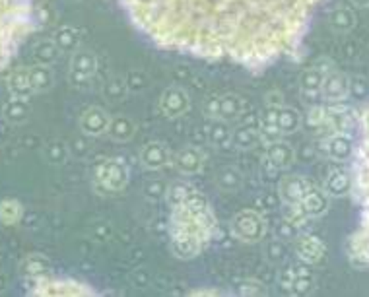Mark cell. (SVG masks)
<instances>
[{
    "instance_id": "cell-13",
    "label": "cell",
    "mask_w": 369,
    "mask_h": 297,
    "mask_svg": "<svg viewBox=\"0 0 369 297\" xmlns=\"http://www.w3.org/2000/svg\"><path fill=\"white\" fill-rule=\"evenodd\" d=\"M323 99L328 103H337V101H344L350 95V80L344 74H332L325 76V82H323Z\"/></svg>"
},
{
    "instance_id": "cell-15",
    "label": "cell",
    "mask_w": 369,
    "mask_h": 297,
    "mask_svg": "<svg viewBox=\"0 0 369 297\" xmlns=\"http://www.w3.org/2000/svg\"><path fill=\"white\" fill-rule=\"evenodd\" d=\"M311 187V183H307L304 177H286L280 183V197L286 204H297L302 202L307 189Z\"/></svg>"
},
{
    "instance_id": "cell-2",
    "label": "cell",
    "mask_w": 369,
    "mask_h": 297,
    "mask_svg": "<svg viewBox=\"0 0 369 297\" xmlns=\"http://www.w3.org/2000/svg\"><path fill=\"white\" fill-rule=\"evenodd\" d=\"M171 200V245L181 258L197 256L210 241L214 218L206 198L190 185L169 190Z\"/></svg>"
},
{
    "instance_id": "cell-1",
    "label": "cell",
    "mask_w": 369,
    "mask_h": 297,
    "mask_svg": "<svg viewBox=\"0 0 369 297\" xmlns=\"http://www.w3.org/2000/svg\"><path fill=\"white\" fill-rule=\"evenodd\" d=\"M152 43L263 68L294 53L325 0H115Z\"/></svg>"
},
{
    "instance_id": "cell-6",
    "label": "cell",
    "mask_w": 369,
    "mask_h": 297,
    "mask_svg": "<svg viewBox=\"0 0 369 297\" xmlns=\"http://www.w3.org/2000/svg\"><path fill=\"white\" fill-rule=\"evenodd\" d=\"M231 230L235 233V237L241 241H261L264 237V231H266V222L261 214H257L254 210H245V212H239L233 218L231 223Z\"/></svg>"
},
{
    "instance_id": "cell-4",
    "label": "cell",
    "mask_w": 369,
    "mask_h": 297,
    "mask_svg": "<svg viewBox=\"0 0 369 297\" xmlns=\"http://www.w3.org/2000/svg\"><path fill=\"white\" fill-rule=\"evenodd\" d=\"M32 32L30 0H0V68L16 55L25 35Z\"/></svg>"
},
{
    "instance_id": "cell-21",
    "label": "cell",
    "mask_w": 369,
    "mask_h": 297,
    "mask_svg": "<svg viewBox=\"0 0 369 297\" xmlns=\"http://www.w3.org/2000/svg\"><path fill=\"white\" fill-rule=\"evenodd\" d=\"M302 124V115L294 107L282 105L278 111V132L280 134H292L299 128Z\"/></svg>"
},
{
    "instance_id": "cell-5",
    "label": "cell",
    "mask_w": 369,
    "mask_h": 297,
    "mask_svg": "<svg viewBox=\"0 0 369 297\" xmlns=\"http://www.w3.org/2000/svg\"><path fill=\"white\" fill-rule=\"evenodd\" d=\"M96 183L107 192H121L129 183V167L123 159H105L96 169Z\"/></svg>"
},
{
    "instance_id": "cell-23",
    "label": "cell",
    "mask_w": 369,
    "mask_h": 297,
    "mask_svg": "<svg viewBox=\"0 0 369 297\" xmlns=\"http://www.w3.org/2000/svg\"><path fill=\"white\" fill-rule=\"evenodd\" d=\"M22 204L18 200H4L0 202V222L6 225H14L22 218Z\"/></svg>"
},
{
    "instance_id": "cell-17",
    "label": "cell",
    "mask_w": 369,
    "mask_h": 297,
    "mask_svg": "<svg viewBox=\"0 0 369 297\" xmlns=\"http://www.w3.org/2000/svg\"><path fill=\"white\" fill-rule=\"evenodd\" d=\"M295 249H297V256H299L305 264L319 263L321 258L325 256V245H323L317 237H313V235L299 237L297 243H295Z\"/></svg>"
},
{
    "instance_id": "cell-14",
    "label": "cell",
    "mask_w": 369,
    "mask_h": 297,
    "mask_svg": "<svg viewBox=\"0 0 369 297\" xmlns=\"http://www.w3.org/2000/svg\"><path fill=\"white\" fill-rule=\"evenodd\" d=\"M325 72L319 68H309L307 72L302 76V91H304V98L307 103L311 105H319V101L323 99V82H325Z\"/></svg>"
},
{
    "instance_id": "cell-25",
    "label": "cell",
    "mask_w": 369,
    "mask_h": 297,
    "mask_svg": "<svg viewBox=\"0 0 369 297\" xmlns=\"http://www.w3.org/2000/svg\"><path fill=\"white\" fill-rule=\"evenodd\" d=\"M210 140L216 142L218 146H221V144H226V142L231 140V132L228 131L226 121H218V123L214 124L212 131H210Z\"/></svg>"
},
{
    "instance_id": "cell-20",
    "label": "cell",
    "mask_w": 369,
    "mask_h": 297,
    "mask_svg": "<svg viewBox=\"0 0 369 297\" xmlns=\"http://www.w3.org/2000/svg\"><path fill=\"white\" fill-rule=\"evenodd\" d=\"M268 161L278 169H287L294 164V150L284 140H274L268 144Z\"/></svg>"
},
{
    "instance_id": "cell-24",
    "label": "cell",
    "mask_w": 369,
    "mask_h": 297,
    "mask_svg": "<svg viewBox=\"0 0 369 297\" xmlns=\"http://www.w3.org/2000/svg\"><path fill=\"white\" fill-rule=\"evenodd\" d=\"M259 136H261V134L257 131H253V128H239L235 134H231L235 146H239V148H251V146H254V142L259 140Z\"/></svg>"
},
{
    "instance_id": "cell-11",
    "label": "cell",
    "mask_w": 369,
    "mask_h": 297,
    "mask_svg": "<svg viewBox=\"0 0 369 297\" xmlns=\"http://www.w3.org/2000/svg\"><path fill=\"white\" fill-rule=\"evenodd\" d=\"M109 123H111V115L101 107H90L88 111H84V115L80 117V128L88 136L107 134Z\"/></svg>"
},
{
    "instance_id": "cell-8",
    "label": "cell",
    "mask_w": 369,
    "mask_h": 297,
    "mask_svg": "<svg viewBox=\"0 0 369 297\" xmlns=\"http://www.w3.org/2000/svg\"><path fill=\"white\" fill-rule=\"evenodd\" d=\"M208 111L214 119L218 121H235L241 117L243 113V99L235 98V95H226V98L220 99H212L210 105H208Z\"/></svg>"
},
{
    "instance_id": "cell-10",
    "label": "cell",
    "mask_w": 369,
    "mask_h": 297,
    "mask_svg": "<svg viewBox=\"0 0 369 297\" xmlns=\"http://www.w3.org/2000/svg\"><path fill=\"white\" fill-rule=\"evenodd\" d=\"M205 152L197 146H187L177 152V156L173 157V164L177 167V171L183 175H195L202 169L205 165Z\"/></svg>"
},
{
    "instance_id": "cell-26",
    "label": "cell",
    "mask_w": 369,
    "mask_h": 297,
    "mask_svg": "<svg viewBox=\"0 0 369 297\" xmlns=\"http://www.w3.org/2000/svg\"><path fill=\"white\" fill-rule=\"evenodd\" d=\"M350 93H354L356 98H363L368 93V86L361 80H354V82H350Z\"/></svg>"
},
{
    "instance_id": "cell-7",
    "label": "cell",
    "mask_w": 369,
    "mask_h": 297,
    "mask_svg": "<svg viewBox=\"0 0 369 297\" xmlns=\"http://www.w3.org/2000/svg\"><path fill=\"white\" fill-rule=\"evenodd\" d=\"M325 152L335 161H352L356 156V140L352 132H337L325 138Z\"/></svg>"
},
{
    "instance_id": "cell-12",
    "label": "cell",
    "mask_w": 369,
    "mask_h": 297,
    "mask_svg": "<svg viewBox=\"0 0 369 297\" xmlns=\"http://www.w3.org/2000/svg\"><path fill=\"white\" fill-rule=\"evenodd\" d=\"M169 161H171V154L164 142H148L146 146L140 150V164L146 169L156 171L165 167Z\"/></svg>"
},
{
    "instance_id": "cell-3",
    "label": "cell",
    "mask_w": 369,
    "mask_h": 297,
    "mask_svg": "<svg viewBox=\"0 0 369 297\" xmlns=\"http://www.w3.org/2000/svg\"><path fill=\"white\" fill-rule=\"evenodd\" d=\"M352 179V192L360 206V218L346 251L352 264L369 266V107L360 117V138L356 142Z\"/></svg>"
},
{
    "instance_id": "cell-16",
    "label": "cell",
    "mask_w": 369,
    "mask_h": 297,
    "mask_svg": "<svg viewBox=\"0 0 369 297\" xmlns=\"http://www.w3.org/2000/svg\"><path fill=\"white\" fill-rule=\"evenodd\" d=\"M299 204L309 218H319L328 210V194L323 189H315L311 185Z\"/></svg>"
},
{
    "instance_id": "cell-22",
    "label": "cell",
    "mask_w": 369,
    "mask_h": 297,
    "mask_svg": "<svg viewBox=\"0 0 369 297\" xmlns=\"http://www.w3.org/2000/svg\"><path fill=\"white\" fill-rule=\"evenodd\" d=\"M216 185H218V189L224 190V192H235V190H239V187L243 185V177H241V173H239L238 169L228 167V169H221L220 173H218Z\"/></svg>"
},
{
    "instance_id": "cell-18",
    "label": "cell",
    "mask_w": 369,
    "mask_h": 297,
    "mask_svg": "<svg viewBox=\"0 0 369 297\" xmlns=\"http://www.w3.org/2000/svg\"><path fill=\"white\" fill-rule=\"evenodd\" d=\"M352 187H354L352 177L346 173V171L335 169V171H330L327 179H325L323 190L327 192L328 197H344L348 192H352Z\"/></svg>"
},
{
    "instance_id": "cell-19",
    "label": "cell",
    "mask_w": 369,
    "mask_h": 297,
    "mask_svg": "<svg viewBox=\"0 0 369 297\" xmlns=\"http://www.w3.org/2000/svg\"><path fill=\"white\" fill-rule=\"evenodd\" d=\"M136 132V124L131 117L127 115H117L111 117V123L107 128V134L113 138L115 142H129Z\"/></svg>"
},
{
    "instance_id": "cell-9",
    "label": "cell",
    "mask_w": 369,
    "mask_h": 297,
    "mask_svg": "<svg viewBox=\"0 0 369 297\" xmlns=\"http://www.w3.org/2000/svg\"><path fill=\"white\" fill-rule=\"evenodd\" d=\"M190 105V99L189 95L185 93L179 88H171V90H167L160 99V111L164 113L165 117H183L187 111H189Z\"/></svg>"
}]
</instances>
